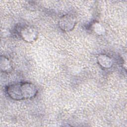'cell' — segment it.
Segmentation results:
<instances>
[{
  "label": "cell",
  "mask_w": 127,
  "mask_h": 127,
  "mask_svg": "<svg viewBox=\"0 0 127 127\" xmlns=\"http://www.w3.org/2000/svg\"><path fill=\"white\" fill-rule=\"evenodd\" d=\"M8 96L15 100L30 99L34 97L38 90L32 83L24 82L10 84L6 88Z\"/></svg>",
  "instance_id": "6da1fadb"
},
{
  "label": "cell",
  "mask_w": 127,
  "mask_h": 127,
  "mask_svg": "<svg viewBox=\"0 0 127 127\" xmlns=\"http://www.w3.org/2000/svg\"><path fill=\"white\" fill-rule=\"evenodd\" d=\"M20 35L23 40L26 42L32 43L37 39L38 33L34 28L29 26H25L21 28Z\"/></svg>",
  "instance_id": "7a4b0ae2"
},
{
  "label": "cell",
  "mask_w": 127,
  "mask_h": 127,
  "mask_svg": "<svg viewBox=\"0 0 127 127\" xmlns=\"http://www.w3.org/2000/svg\"><path fill=\"white\" fill-rule=\"evenodd\" d=\"M76 24L75 19L70 15L63 16L59 21L60 28L64 31H70L74 27Z\"/></svg>",
  "instance_id": "3957f363"
},
{
  "label": "cell",
  "mask_w": 127,
  "mask_h": 127,
  "mask_svg": "<svg viewBox=\"0 0 127 127\" xmlns=\"http://www.w3.org/2000/svg\"><path fill=\"white\" fill-rule=\"evenodd\" d=\"M97 61L98 64L104 68H110L113 64V61L112 58L105 54L99 55L97 57Z\"/></svg>",
  "instance_id": "277c9868"
},
{
  "label": "cell",
  "mask_w": 127,
  "mask_h": 127,
  "mask_svg": "<svg viewBox=\"0 0 127 127\" xmlns=\"http://www.w3.org/2000/svg\"><path fill=\"white\" fill-rule=\"evenodd\" d=\"M0 66L1 70L3 72L9 71L11 68V64L9 60L5 56H1Z\"/></svg>",
  "instance_id": "5b68a950"
},
{
  "label": "cell",
  "mask_w": 127,
  "mask_h": 127,
  "mask_svg": "<svg viewBox=\"0 0 127 127\" xmlns=\"http://www.w3.org/2000/svg\"><path fill=\"white\" fill-rule=\"evenodd\" d=\"M92 28L95 33L96 34L101 35L105 33V28L104 26L100 24L99 22H96L94 23L92 25Z\"/></svg>",
  "instance_id": "8992f818"
}]
</instances>
